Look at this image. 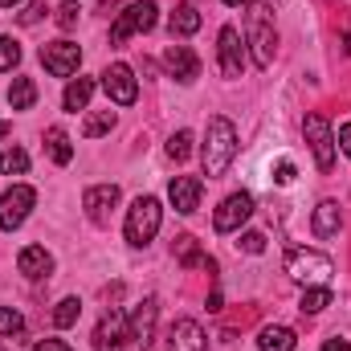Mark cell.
Returning <instances> with one entry per match:
<instances>
[{"label":"cell","instance_id":"cell-21","mask_svg":"<svg viewBox=\"0 0 351 351\" xmlns=\"http://www.w3.org/2000/svg\"><path fill=\"white\" fill-rule=\"evenodd\" d=\"M168 29H172V37H192V33L200 29V12H196V4H180L172 16H168Z\"/></svg>","mask_w":351,"mask_h":351},{"label":"cell","instance_id":"cell-7","mask_svg":"<svg viewBox=\"0 0 351 351\" xmlns=\"http://www.w3.org/2000/svg\"><path fill=\"white\" fill-rule=\"evenodd\" d=\"M33 204H37V192H33L29 184H12V188L0 196V229H4V233L21 229Z\"/></svg>","mask_w":351,"mask_h":351},{"label":"cell","instance_id":"cell-14","mask_svg":"<svg viewBox=\"0 0 351 351\" xmlns=\"http://www.w3.org/2000/svg\"><path fill=\"white\" fill-rule=\"evenodd\" d=\"M200 192H204V184L196 176H176L168 184V200H172V208L180 217H192L200 208Z\"/></svg>","mask_w":351,"mask_h":351},{"label":"cell","instance_id":"cell-42","mask_svg":"<svg viewBox=\"0 0 351 351\" xmlns=\"http://www.w3.org/2000/svg\"><path fill=\"white\" fill-rule=\"evenodd\" d=\"M12 4H16V0H0V8H12Z\"/></svg>","mask_w":351,"mask_h":351},{"label":"cell","instance_id":"cell-43","mask_svg":"<svg viewBox=\"0 0 351 351\" xmlns=\"http://www.w3.org/2000/svg\"><path fill=\"white\" fill-rule=\"evenodd\" d=\"M0 351H4V348H0Z\"/></svg>","mask_w":351,"mask_h":351},{"label":"cell","instance_id":"cell-10","mask_svg":"<svg viewBox=\"0 0 351 351\" xmlns=\"http://www.w3.org/2000/svg\"><path fill=\"white\" fill-rule=\"evenodd\" d=\"M250 213H254V196H250V192H233V196H225L221 208L213 213V229H217V233H237V229L250 221Z\"/></svg>","mask_w":351,"mask_h":351},{"label":"cell","instance_id":"cell-6","mask_svg":"<svg viewBox=\"0 0 351 351\" xmlns=\"http://www.w3.org/2000/svg\"><path fill=\"white\" fill-rule=\"evenodd\" d=\"M127 339H131V315L110 306L94 327V351H127Z\"/></svg>","mask_w":351,"mask_h":351},{"label":"cell","instance_id":"cell-33","mask_svg":"<svg viewBox=\"0 0 351 351\" xmlns=\"http://www.w3.org/2000/svg\"><path fill=\"white\" fill-rule=\"evenodd\" d=\"M78 12H82V8H78L74 0H66V4L58 8V25H62V29H74V25H78Z\"/></svg>","mask_w":351,"mask_h":351},{"label":"cell","instance_id":"cell-2","mask_svg":"<svg viewBox=\"0 0 351 351\" xmlns=\"http://www.w3.org/2000/svg\"><path fill=\"white\" fill-rule=\"evenodd\" d=\"M245 45L254 49V66L269 70L274 66V45H278V29H274V8L265 0H250V16H245Z\"/></svg>","mask_w":351,"mask_h":351},{"label":"cell","instance_id":"cell-9","mask_svg":"<svg viewBox=\"0 0 351 351\" xmlns=\"http://www.w3.org/2000/svg\"><path fill=\"white\" fill-rule=\"evenodd\" d=\"M41 66H45L53 78H70V74H78V66H82V49H78L74 41H49V45H41Z\"/></svg>","mask_w":351,"mask_h":351},{"label":"cell","instance_id":"cell-22","mask_svg":"<svg viewBox=\"0 0 351 351\" xmlns=\"http://www.w3.org/2000/svg\"><path fill=\"white\" fill-rule=\"evenodd\" d=\"M45 147H49L53 164H62V168L74 160V143H70V135H66L62 127H49V131H45Z\"/></svg>","mask_w":351,"mask_h":351},{"label":"cell","instance_id":"cell-36","mask_svg":"<svg viewBox=\"0 0 351 351\" xmlns=\"http://www.w3.org/2000/svg\"><path fill=\"white\" fill-rule=\"evenodd\" d=\"M274 180H278V184H294V164H290V160H282V164L274 168Z\"/></svg>","mask_w":351,"mask_h":351},{"label":"cell","instance_id":"cell-15","mask_svg":"<svg viewBox=\"0 0 351 351\" xmlns=\"http://www.w3.org/2000/svg\"><path fill=\"white\" fill-rule=\"evenodd\" d=\"M114 204H119V188H114V184H98V188H86V196H82V208H86V217L94 221V225H106Z\"/></svg>","mask_w":351,"mask_h":351},{"label":"cell","instance_id":"cell-35","mask_svg":"<svg viewBox=\"0 0 351 351\" xmlns=\"http://www.w3.org/2000/svg\"><path fill=\"white\" fill-rule=\"evenodd\" d=\"M45 12H49V8H45V4H29V8H25V12H21V25H37V21H41V16H45Z\"/></svg>","mask_w":351,"mask_h":351},{"label":"cell","instance_id":"cell-27","mask_svg":"<svg viewBox=\"0 0 351 351\" xmlns=\"http://www.w3.org/2000/svg\"><path fill=\"white\" fill-rule=\"evenodd\" d=\"M0 172L4 176H25L29 172V156H25L21 147H4V152H0Z\"/></svg>","mask_w":351,"mask_h":351},{"label":"cell","instance_id":"cell-11","mask_svg":"<svg viewBox=\"0 0 351 351\" xmlns=\"http://www.w3.org/2000/svg\"><path fill=\"white\" fill-rule=\"evenodd\" d=\"M102 90L110 94V102H119V106H131V102L139 98L135 70H131L127 62H114V66H106V70H102Z\"/></svg>","mask_w":351,"mask_h":351},{"label":"cell","instance_id":"cell-3","mask_svg":"<svg viewBox=\"0 0 351 351\" xmlns=\"http://www.w3.org/2000/svg\"><path fill=\"white\" fill-rule=\"evenodd\" d=\"M156 21H160V4H156V0H135L127 12L114 16V25H110V45H127L135 33H152Z\"/></svg>","mask_w":351,"mask_h":351},{"label":"cell","instance_id":"cell-1","mask_svg":"<svg viewBox=\"0 0 351 351\" xmlns=\"http://www.w3.org/2000/svg\"><path fill=\"white\" fill-rule=\"evenodd\" d=\"M233 156H237V127H233L225 114L208 119V131H204V143H200L204 176H208V180L225 176L229 172V164H233Z\"/></svg>","mask_w":351,"mask_h":351},{"label":"cell","instance_id":"cell-32","mask_svg":"<svg viewBox=\"0 0 351 351\" xmlns=\"http://www.w3.org/2000/svg\"><path fill=\"white\" fill-rule=\"evenodd\" d=\"M25 331V319H21V311H12V306H0V335H21Z\"/></svg>","mask_w":351,"mask_h":351},{"label":"cell","instance_id":"cell-24","mask_svg":"<svg viewBox=\"0 0 351 351\" xmlns=\"http://www.w3.org/2000/svg\"><path fill=\"white\" fill-rule=\"evenodd\" d=\"M90 94H94V78H78V82H70V86H66L62 106H66V110H86Z\"/></svg>","mask_w":351,"mask_h":351},{"label":"cell","instance_id":"cell-5","mask_svg":"<svg viewBox=\"0 0 351 351\" xmlns=\"http://www.w3.org/2000/svg\"><path fill=\"white\" fill-rule=\"evenodd\" d=\"M286 274L294 278V282H302V286H323L331 274H335V265L327 254H315V250H290L286 254Z\"/></svg>","mask_w":351,"mask_h":351},{"label":"cell","instance_id":"cell-20","mask_svg":"<svg viewBox=\"0 0 351 351\" xmlns=\"http://www.w3.org/2000/svg\"><path fill=\"white\" fill-rule=\"evenodd\" d=\"M258 348L262 351H294L298 348V335H294L290 327H262Z\"/></svg>","mask_w":351,"mask_h":351},{"label":"cell","instance_id":"cell-30","mask_svg":"<svg viewBox=\"0 0 351 351\" xmlns=\"http://www.w3.org/2000/svg\"><path fill=\"white\" fill-rule=\"evenodd\" d=\"M16 62H21V45L12 37H0V74L16 70Z\"/></svg>","mask_w":351,"mask_h":351},{"label":"cell","instance_id":"cell-12","mask_svg":"<svg viewBox=\"0 0 351 351\" xmlns=\"http://www.w3.org/2000/svg\"><path fill=\"white\" fill-rule=\"evenodd\" d=\"M156 319H160V302L147 298L131 311V339H127V351H147L152 348V335H156Z\"/></svg>","mask_w":351,"mask_h":351},{"label":"cell","instance_id":"cell-34","mask_svg":"<svg viewBox=\"0 0 351 351\" xmlns=\"http://www.w3.org/2000/svg\"><path fill=\"white\" fill-rule=\"evenodd\" d=\"M237 245H241L245 254H262V250H265V237H262V233H245Z\"/></svg>","mask_w":351,"mask_h":351},{"label":"cell","instance_id":"cell-13","mask_svg":"<svg viewBox=\"0 0 351 351\" xmlns=\"http://www.w3.org/2000/svg\"><path fill=\"white\" fill-rule=\"evenodd\" d=\"M217 53H221V74H225V78H241V70H245V45H241V33H237L233 25L221 29Z\"/></svg>","mask_w":351,"mask_h":351},{"label":"cell","instance_id":"cell-25","mask_svg":"<svg viewBox=\"0 0 351 351\" xmlns=\"http://www.w3.org/2000/svg\"><path fill=\"white\" fill-rule=\"evenodd\" d=\"M327 306H331V290H327V286H306L302 298H298V311H302V315H319V311H327Z\"/></svg>","mask_w":351,"mask_h":351},{"label":"cell","instance_id":"cell-29","mask_svg":"<svg viewBox=\"0 0 351 351\" xmlns=\"http://www.w3.org/2000/svg\"><path fill=\"white\" fill-rule=\"evenodd\" d=\"M110 127H114V114H110V110H98V114H90L86 123H82V135H86V139H98V135H106Z\"/></svg>","mask_w":351,"mask_h":351},{"label":"cell","instance_id":"cell-17","mask_svg":"<svg viewBox=\"0 0 351 351\" xmlns=\"http://www.w3.org/2000/svg\"><path fill=\"white\" fill-rule=\"evenodd\" d=\"M164 66H168V74H172L176 82H184V86L200 78V62H196V53H192L188 45H168Z\"/></svg>","mask_w":351,"mask_h":351},{"label":"cell","instance_id":"cell-4","mask_svg":"<svg viewBox=\"0 0 351 351\" xmlns=\"http://www.w3.org/2000/svg\"><path fill=\"white\" fill-rule=\"evenodd\" d=\"M160 221H164V208L156 196H139L131 208H127V241L131 245H147L156 233H160Z\"/></svg>","mask_w":351,"mask_h":351},{"label":"cell","instance_id":"cell-19","mask_svg":"<svg viewBox=\"0 0 351 351\" xmlns=\"http://www.w3.org/2000/svg\"><path fill=\"white\" fill-rule=\"evenodd\" d=\"M315 237H335L339 233V225H343V213H339V200H323L319 208H315Z\"/></svg>","mask_w":351,"mask_h":351},{"label":"cell","instance_id":"cell-16","mask_svg":"<svg viewBox=\"0 0 351 351\" xmlns=\"http://www.w3.org/2000/svg\"><path fill=\"white\" fill-rule=\"evenodd\" d=\"M168 351H208V339L196 319H176L168 331Z\"/></svg>","mask_w":351,"mask_h":351},{"label":"cell","instance_id":"cell-41","mask_svg":"<svg viewBox=\"0 0 351 351\" xmlns=\"http://www.w3.org/2000/svg\"><path fill=\"white\" fill-rule=\"evenodd\" d=\"M225 4H229V8H241V4H250V0H225Z\"/></svg>","mask_w":351,"mask_h":351},{"label":"cell","instance_id":"cell-37","mask_svg":"<svg viewBox=\"0 0 351 351\" xmlns=\"http://www.w3.org/2000/svg\"><path fill=\"white\" fill-rule=\"evenodd\" d=\"M335 143L343 147V156L351 160V123H343V127H339V139H335Z\"/></svg>","mask_w":351,"mask_h":351},{"label":"cell","instance_id":"cell-39","mask_svg":"<svg viewBox=\"0 0 351 351\" xmlns=\"http://www.w3.org/2000/svg\"><path fill=\"white\" fill-rule=\"evenodd\" d=\"M319 351H351V343H348V339H327Z\"/></svg>","mask_w":351,"mask_h":351},{"label":"cell","instance_id":"cell-31","mask_svg":"<svg viewBox=\"0 0 351 351\" xmlns=\"http://www.w3.org/2000/svg\"><path fill=\"white\" fill-rule=\"evenodd\" d=\"M168 156L172 160H188L192 156V131H176L172 139H168Z\"/></svg>","mask_w":351,"mask_h":351},{"label":"cell","instance_id":"cell-40","mask_svg":"<svg viewBox=\"0 0 351 351\" xmlns=\"http://www.w3.org/2000/svg\"><path fill=\"white\" fill-rule=\"evenodd\" d=\"M98 8H102V12H110V8H119V0H98Z\"/></svg>","mask_w":351,"mask_h":351},{"label":"cell","instance_id":"cell-8","mask_svg":"<svg viewBox=\"0 0 351 351\" xmlns=\"http://www.w3.org/2000/svg\"><path fill=\"white\" fill-rule=\"evenodd\" d=\"M302 131H306V143H311V152H315L319 172H331V168H335V135H331L327 119H323V114H306Z\"/></svg>","mask_w":351,"mask_h":351},{"label":"cell","instance_id":"cell-38","mask_svg":"<svg viewBox=\"0 0 351 351\" xmlns=\"http://www.w3.org/2000/svg\"><path fill=\"white\" fill-rule=\"evenodd\" d=\"M33 351H74V348H70V343H62V339H41Z\"/></svg>","mask_w":351,"mask_h":351},{"label":"cell","instance_id":"cell-28","mask_svg":"<svg viewBox=\"0 0 351 351\" xmlns=\"http://www.w3.org/2000/svg\"><path fill=\"white\" fill-rule=\"evenodd\" d=\"M78 315H82V302H78V298H62L58 311H53V327H74Z\"/></svg>","mask_w":351,"mask_h":351},{"label":"cell","instance_id":"cell-23","mask_svg":"<svg viewBox=\"0 0 351 351\" xmlns=\"http://www.w3.org/2000/svg\"><path fill=\"white\" fill-rule=\"evenodd\" d=\"M37 102V82L33 78H12V86H8V106L12 110H29Z\"/></svg>","mask_w":351,"mask_h":351},{"label":"cell","instance_id":"cell-18","mask_svg":"<svg viewBox=\"0 0 351 351\" xmlns=\"http://www.w3.org/2000/svg\"><path fill=\"white\" fill-rule=\"evenodd\" d=\"M16 265H21V274L25 278H49V269H53V258H49V250L45 245H25L21 250V258H16Z\"/></svg>","mask_w":351,"mask_h":351},{"label":"cell","instance_id":"cell-26","mask_svg":"<svg viewBox=\"0 0 351 351\" xmlns=\"http://www.w3.org/2000/svg\"><path fill=\"white\" fill-rule=\"evenodd\" d=\"M176 254H180V262H184V265H204L208 274L217 269L213 258H204V254L196 250V237H176Z\"/></svg>","mask_w":351,"mask_h":351}]
</instances>
